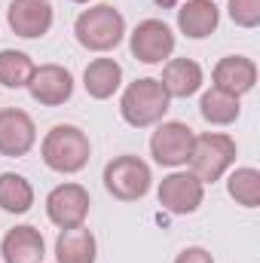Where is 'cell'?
I'll use <instances>...</instances> for the list:
<instances>
[{"label":"cell","mask_w":260,"mask_h":263,"mask_svg":"<svg viewBox=\"0 0 260 263\" xmlns=\"http://www.w3.org/2000/svg\"><path fill=\"white\" fill-rule=\"evenodd\" d=\"M34 144H37V126L25 110H18V107L0 110V156L18 159Z\"/></svg>","instance_id":"cell-12"},{"label":"cell","mask_w":260,"mask_h":263,"mask_svg":"<svg viewBox=\"0 0 260 263\" xmlns=\"http://www.w3.org/2000/svg\"><path fill=\"white\" fill-rule=\"evenodd\" d=\"M89 190L80 184H59L49 190L46 196V214L59 230H73L83 227V220L89 217Z\"/></svg>","instance_id":"cell-8"},{"label":"cell","mask_w":260,"mask_h":263,"mask_svg":"<svg viewBox=\"0 0 260 263\" xmlns=\"http://www.w3.org/2000/svg\"><path fill=\"white\" fill-rule=\"evenodd\" d=\"M227 193L236 199L242 208H257L260 205V172L251 168V165H242V168L230 172Z\"/></svg>","instance_id":"cell-22"},{"label":"cell","mask_w":260,"mask_h":263,"mask_svg":"<svg viewBox=\"0 0 260 263\" xmlns=\"http://www.w3.org/2000/svg\"><path fill=\"white\" fill-rule=\"evenodd\" d=\"M193 138L196 135L187 123H178V120L159 123L156 132H153V138H150V153H153V159H156L159 165H165V168H181V165H187V159H190Z\"/></svg>","instance_id":"cell-7"},{"label":"cell","mask_w":260,"mask_h":263,"mask_svg":"<svg viewBox=\"0 0 260 263\" xmlns=\"http://www.w3.org/2000/svg\"><path fill=\"white\" fill-rule=\"evenodd\" d=\"M227 12L239 28H257L260 25V0H230Z\"/></svg>","instance_id":"cell-23"},{"label":"cell","mask_w":260,"mask_h":263,"mask_svg":"<svg viewBox=\"0 0 260 263\" xmlns=\"http://www.w3.org/2000/svg\"><path fill=\"white\" fill-rule=\"evenodd\" d=\"M150 184H153V175H150V165L141 156L123 153V156H117L104 165V187L120 202L144 199L150 193Z\"/></svg>","instance_id":"cell-5"},{"label":"cell","mask_w":260,"mask_h":263,"mask_svg":"<svg viewBox=\"0 0 260 263\" xmlns=\"http://www.w3.org/2000/svg\"><path fill=\"white\" fill-rule=\"evenodd\" d=\"M211 80H214V89H224V92L242 98L257 83V65L251 59H245V55H227V59H220L214 65Z\"/></svg>","instance_id":"cell-14"},{"label":"cell","mask_w":260,"mask_h":263,"mask_svg":"<svg viewBox=\"0 0 260 263\" xmlns=\"http://www.w3.org/2000/svg\"><path fill=\"white\" fill-rule=\"evenodd\" d=\"M28 92L37 104L59 107V104L70 101V95H73V73L62 65H40L28 83Z\"/></svg>","instance_id":"cell-11"},{"label":"cell","mask_w":260,"mask_h":263,"mask_svg":"<svg viewBox=\"0 0 260 263\" xmlns=\"http://www.w3.org/2000/svg\"><path fill=\"white\" fill-rule=\"evenodd\" d=\"M40 156L43 162L59 172V175H77L86 168L89 156H92V144H89V135L77 126H67L59 123L46 132L43 144H40Z\"/></svg>","instance_id":"cell-2"},{"label":"cell","mask_w":260,"mask_h":263,"mask_svg":"<svg viewBox=\"0 0 260 263\" xmlns=\"http://www.w3.org/2000/svg\"><path fill=\"white\" fill-rule=\"evenodd\" d=\"M153 3H156V6H162V9H172V6H178L181 0H153Z\"/></svg>","instance_id":"cell-25"},{"label":"cell","mask_w":260,"mask_h":263,"mask_svg":"<svg viewBox=\"0 0 260 263\" xmlns=\"http://www.w3.org/2000/svg\"><path fill=\"white\" fill-rule=\"evenodd\" d=\"M34 205V187L25 175L3 172L0 175V208L6 214H25Z\"/></svg>","instance_id":"cell-20"},{"label":"cell","mask_w":260,"mask_h":263,"mask_svg":"<svg viewBox=\"0 0 260 263\" xmlns=\"http://www.w3.org/2000/svg\"><path fill=\"white\" fill-rule=\"evenodd\" d=\"M0 257L3 263H43L46 257V242L37 227H12L3 242H0Z\"/></svg>","instance_id":"cell-13"},{"label":"cell","mask_w":260,"mask_h":263,"mask_svg":"<svg viewBox=\"0 0 260 263\" xmlns=\"http://www.w3.org/2000/svg\"><path fill=\"white\" fill-rule=\"evenodd\" d=\"M52 3L49 0H9L6 9V22L12 28V34L25 37V40H37L43 34H49L52 28Z\"/></svg>","instance_id":"cell-10"},{"label":"cell","mask_w":260,"mask_h":263,"mask_svg":"<svg viewBox=\"0 0 260 263\" xmlns=\"http://www.w3.org/2000/svg\"><path fill=\"white\" fill-rule=\"evenodd\" d=\"M98 257V242L92 236V230L86 227H73L62 230L55 239V260L59 263H95Z\"/></svg>","instance_id":"cell-18"},{"label":"cell","mask_w":260,"mask_h":263,"mask_svg":"<svg viewBox=\"0 0 260 263\" xmlns=\"http://www.w3.org/2000/svg\"><path fill=\"white\" fill-rule=\"evenodd\" d=\"M34 70H37V65L31 62V55H25L18 49H0V86L28 89Z\"/></svg>","instance_id":"cell-21"},{"label":"cell","mask_w":260,"mask_h":263,"mask_svg":"<svg viewBox=\"0 0 260 263\" xmlns=\"http://www.w3.org/2000/svg\"><path fill=\"white\" fill-rule=\"evenodd\" d=\"M156 196H159V205L169 214H193L205 199V184L193 172H172V175L162 178Z\"/></svg>","instance_id":"cell-9"},{"label":"cell","mask_w":260,"mask_h":263,"mask_svg":"<svg viewBox=\"0 0 260 263\" xmlns=\"http://www.w3.org/2000/svg\"><path fill=\"white\" fill-rule=\"evenodd\" d=\"M73 37L83 49L89 52H110L123 43L126 37V18L117 6L110 3H98L89 6L77 15L73 22Z\"/></svg>","instance_id":"cell-1"},{"label":"cell","mask_w":260,"mask_h":263,"mask_svg":"<svg viewBox=\"0 0 260 263\" xmlns=\"http://www.w3.org/2000/svg\"><path fill=\"white\" fill-rule=\"evenodd\" d=\"M120 86H123V67H120V62H114V59H95V62H89L86 70H83V89L95 101L110 98Z\"/></svg>","instance_id":"cell-17"},{"label":"cell","mask_w":260,"mask_h":263,"mask_svg":"<svg viewBox=\"0 0 260 263\" xmlns=\"http://www.w3.org/2000/svg\"><path fill=\"white\" fill-rule=\"evenodd\" d=\"M169 104H172V98L162 89V83L156 77H141L126 86V92L120 98V114L129 126L147 129V126L162 123V117L169 114Z\"/></svg>","instance_id":"cell-3"},{"label":"cell","mask_w":260,"mask_h":263,"mask_svg":"<svg viewBox=\"0 0 260 263\" xmlns=\"http://www.w3.org/2000/svg\"><path fill=\"white\" fill-rule=\"evenodd\" d=\"M202 80H205V73H202L199 62H193V59H169L165 67H162V77H159V83L169 92V98H190V95H196L202 89Z\"/></svg>","instance_id":"cell-15"},{"label":"cell","mask_w":260,"mask_h":263,"mask_svg":"<svg viewBox=\"0 0 260 263\" xmlns=\"http://www.w3.org/2000/svg\"><path fill=\"white\" fill-rule=\"evenodd\" d=\"M129 49L144 65H162L175 52V31L162 18H144L129 34Z\"/></svg>","instance_id":"cell-6"},{"label":"cell","mask_w":260,"mask_h":263,"mask_svg":"<svg viewBox=\"0 0 260 263\" xmlns=\"http://www.w3.org/2000/svg\"><path fill=\"white\" fill-rule=\"evenodd\" d=\"M73 3H89V0H73Z\"/></svg>","instance_id":"cell-26"},{"label":"cell","mask_w":260,"mask_h":263,"mask_svg":"<svg viewBox=\"0 0 260 263\" xmlns=\"http://www.w3.org/2000/svg\"><path fill=\"white\" fill-rule=\"evenodd\" d=\"M236 162V141L224 132H205L193 138V150H190V172L202 184H214L220 181L230 165Z\"/></svg>","instance_id":"cell-4"},{"label":"cell","mask_w":260,"mask_h":263,"mask_svg":"<svg viewBox=\"0 0 260 263\" xmlns=\"http://www.w3.org/2000/svg\"><path fill=\"white\" fill-rule=\"evenodd\" d=\"M175 263H214V257H211L208 248H202V245H190V248H184V251L175 257Z\"/></svg>","instance_id":"cell-24"},{"label":"cell","mask_w":260,"mask_h":263,"mask_svg":"<svg viewBox=\"0 0 260 263\" xmlns=\"http://www.w3.org/2000/svg\"><path fill=\"white\" fill-rule=\"evenodd\" d=\"M199 114H202V120L211 123V126H230V123L239 120L242 104H239L236 95H230V92L211 86V89L202 95V101H199Z\"/></svg>","instance_id":"cell-19"},{"label":"cell","mask_w":260,"mask_h":263,"mask_svg":"<svg viewBox=\"0 0 260 263\" xmlns=\"http://www.w3.org/2000/svg\"><path fill=\"white\" fill-rule=\"evenodd\" d=\"M217 25H220V9L214 0H187L178 9V28L190 40H202V37L214 34Z\"/></svg>","instance_id":"cell-16"}]
</instances>
